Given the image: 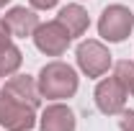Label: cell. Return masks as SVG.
I'll return each mask as SVG.
<instances>
[{
    "label": "cell",
    "instance_id": "obj_1",
    "mask_svg": "<svg viewBox=\"0 0 134 131\" xmlns=\"http://www.w3.org/2000/svg\"><path fill=\"white\" fill-rule=\"evenodd\" d=\"M36 85H39L41 98H49V100L72 98L77 93V75L65 62H49L47 67H41Z\"/></svg>",
    "mask_w": 134,
    "mask_h": 131
},
{
    "label": "cell",
    "instance_id": "obj_2",
    "mask_svg": "<svg viewBox=\"0 0 134 131\" xmlns=\"http://www.w3.org/2000/svg\"><path fill=\"white\" fill-rule=\"evenodd\" d=\"M36 108L23 105L10 98L5 90H0V126L5 131H31L36 126Z\"/></svg>",
    "mask_w": 134,
    "mask_h": 131
},
{
    "label": "cell",
    "instance_id": "obj_3",
    "mask_svg": "<svg viewBox=\"0 0 134 131\" xmlns=\"http://www.w3.org/2000/svg\"><path fill=\"white\" fill-rule=\"evenodd\" d=\"M134 28V13L124 5H108L103 8L98 21V33L106 39V41H124L129 31Z\"/></svg>",
    "mask_w": 134,
    "mask_h": 131
},
{
    "label": "cell",
    "instance_id": "obj_4",
    "mask_svg": "<svg viewBox=\"0 0 134 131\" xmlns=\"http://www.w3.org/2000/svg\"><path fill=\"white\" fill-rule=\"evenodd\" d=\"M72 36L67 33V28L59 21H49V23H39V28L34 31V44L36 49L47 57H59L65 54L70 46Z\"/></svg>",
    "mask_w": 134,
    "mask_h": 131
},
{
    "label": "cell",
    "instance_id": "obj_5",
    "mask_svg": "<svg viewBox=\"0 0 134 131\" xmlns=\"http://www.w3.org/2000/svg\"><path fill=\"white\" fill-rule=\"evenodd\" d=\"M77 64L88 77H100L108 72L111 67V51L106 49L100 41H93L88 39L77 46Z\"/></svg>",
    "mask_w": 134,
    "mask_h": 131
},
{
    "label": "cell",
    "instance_id": "obj_6",
    "mask_svg": "<svg viewBox=\"0 0 134 131\" xmlns=\"http://www.w3.org/2000/svg\"><path fill=\"white\" fill-rule=\"evenodd\" d=\"M126 95L129 93L124 90V85L116 77H106L96 87V105H98L100 113H106V116L121 113L124 111V103H126Z\"/></svg>",
    "mask_w": 134,
    "mask_h": 131
},
{
    "label": "cell",
    "instance_id": "obj_7",
    "mask_svg": "<svg viewBox=\"0 0 134 131\" xmlns=\"http://www.w3.org/2000/svg\"><path fill=\"white\" fill-rule=\"evenodd\" d=\"M10 98H16L18 103H23V105H31V108H39V103H41V93H39V85L29 77V75H16V77H10V80L5 82V87H3Z\"/></svg>",
    "mask_w": 134,
    "mask_h": 131
},
{
    "label": "cell",
    "instance_id": "obj_8",
    "mask_svg": "<svg viewBox=\"0 0 134 131\" xmlns=\"http://www.w3.org/2000/svg\"><path fill=\"white\" fill-rule=\"evenodd\" d=\"M39 126L41 131H75V113L62 103H54L41 113Z\"/></svg>",
    "mask_w": 134,
    "mask_h": 131
},
{
    "label": "cell",
    "instance_id": "obj_9",
    "mask_svg": "<svg viewBox=\"0 0 134 131\" xmlns=\"http://www.w3.org/2000/svg\"><path fill=\"white\" fill-rule=\"evenodd\" d=\"M5 23L13 36L26 39V36H34V31L39 28V16L29 8H10L5 13Z\"/></svg>",
    "mask_w": 134,
    "mask_h": 131
},
{
    "label": "cell",
    "instance_id": "obj_10",
    "mask_svg": "<svg viewBox=\"0 0 134 131\" xmlns=\"http://www.w3.org/2000/svg\"><path fill=\"white\" fill-rule=\"evenodd\" d=\"M57 21L67 28V33H70L72 39H75V36H83V33L88 31V26H90V18H88V13H85L80 5H65V8L59 10Z\"/></svg>",
    "mask_w": 134,
    "mask_h": 131
},
{
    "label": "cell",
    "instance_id": "obj_11",
    "mask_svg": "<svg viewBox=\"0 0 134 131\" xmlns=\"http://www.w3.org/2000/svg\"><path fill=\"white\" fill-rule=\"evenodd\" d=\"M21 62H23V54H21L18 46L8 44L5 49H0V77L3 75H13L18 67H21Z\"/></svg>",
    "mask_w": 134,
    "mask_h": 131
},
{
    "label": "cell",
    "instance_id": "obj_12",
    "mask_svg": "<svg viewBox=\"0 0 134 131\" xmlns=\"http://www.w3.org/2000/svg\"><path fill=\"white\" fill-rule=\"evenodd\" d=\"M114 77L124 85V90H126L129 95H134V62H129V59L116 62V67H114Z\"/></svg>",
    "mask_w": 134,
    "mask_h": 131
},
{
    "label": "cell",
    "instance_id": "obj_13",
    "mask_svg": "<svg viewBox=\"0 0 134 131\" xmlns=\"http://www.w3.org/2000/svg\"><path fill=\"white\" fill-rule=\"evenodd\" d=\"M119 126H121V131H134V111H121Z\"/></svg>",
    "mask_w": 134,
    "mask_h": 131
},
{
    "label": "cell",
    "instance_id": "obj_14",
    "mask_svg": "<svg viewBox=\"0 0 134 131\" xmlns=\"http://www.w3.org/2000/svg\"><path fill=\"white\" fill-rule=\"evenodd\" d=\"M8 44H10V28L5 21H0V49H5Z\"/></svg>",
    "mask_w": 134,
    "mask_h": 131
},
{
    "label": "cell",
    "instance_id": "obj_15",
    "mask_svg": "<svg viewBox=\"0 0 134 131\" xmlns=\"http://www.w3.org/2000/svg\"><path fill=\"white\" fill-rule=\"evenodd\" d=\"M34 8H39V10H49V8H54L57 5V0H31Z\"/></svg>",
    "mask_w": 134,
    "mask_h": 131
},
{
    "label": "cell",
    "instance_id": "obj_16",
    "mask_svg": "<svg viewBox=\"0 0 134 131\" xmlns=\"http://www.w3.org/2000/svg\"><path fill=\"white\" fill-rule=\"evenodd\" d=\"M8 3H10V0H0V8H5V5H8Z\"/></svg>",
    "mask_w": 134,
    "mask_h": 131
}]
</instances>
